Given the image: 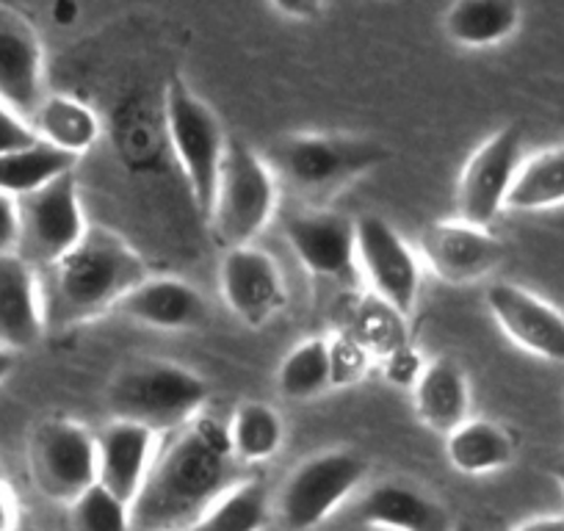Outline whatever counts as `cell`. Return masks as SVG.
Returning <instances> with one entry per match:
<instances>
[{
	"label": "cell",
	"instance_id": "cell-1",
	"mask_svg": "<svg viewBox=\"0 0 564 531\" xmlns=\"http://www.w3.org/2000/svg\"><path fill=\"white\" fill-rule=\"evenodd\" d=\"M238 459L227 426L194 419L175 432L150 468L148 481L130 507L133 531H186L210 503L236 485Z\"/></svg>",
	"mask_w": 564,
	"mask_h": 531
},
{
	"label": "cell",
	"instance_id": "cell-2",
	"mask_svg": "<svg viewBox=\"0 0 564 531\" xmlns=\"http://www.w3.org/2000/svg\"><path fill=\"white\" fill-rule=\"evenodd\" d=\"M150 278L148 263L108 227L89 225L86 236L51 266L45 324L53 329L95 322Z\"/></svg>",
	"mask_w": 564,
	"mask_h": 531
},
{
	"label": "cell",
	"instance_id": "cell-3",
	"mask_svg": "<svg viewBox=\"0 0 564 531\" xmlns=\"http://www.w3.org/2000/svg\"><path fill=\"white\" fill-rule=\"evenodd\" d=\"M205 402V379L166 360L133 362L122 368L106 390V408L113 421L148 426L155 435L192 424L199 419Z\"/></svg>",
	"mask_w": 564,
	"mask_h": 531
},
{
	"label": "cell",
	"instance_id": "cell-4",
	"mask_svg": "<svg viewBox=\"0 0 564 531\" xmlns=\"http://www.w3.org/2000/svg\"><path fill=\"white\" fill-rule=\"evenodd\" d=\"M164 119L166 137H170L177 164L186 175L188 194L199 214L208 219L230 139L225 137V128H221L219 117L210 111L208 102L194 95L192 86L177 75L166 80Z\"/></svg>",
	"mask_w": 564,
	"mask_h": 531
},
{
	"label": "cell",
	"instance_id": "cell-5",
	"mask_svg": "<svg viewBox=\"0 0 564 531\" xmlns=\"http://www.w3.org/2000/svg\"><path fill=\"white\" fill-rule=\"evenodd\" d=\"M271 161L296 192L324 197L384 164L388 150L346 133H294L271 148Z\"/></svg>",
	"mask_w": 564,
	"mask_h": 531
},
{
	"label": "cell",
	"instance_id": "cell-6",
	"mask_svg": "<svg viewBox=\"0 0 564 531\" xmlns=\"http://www.w3.org/2000/svg\"><path fill=\"white\" fill-rule=\"evenodd\" d=\"M276 210V181L271 166L249 144L230 139L221 161L210 227L225 249L252 247Z\"/></svg>",
	"mask_w": 564,
	"mask_h": 531
},
{
	"label": "cell",
	"instance_id": "cell-7",
	"mask_svg": "<svg viewBox=\"0 0 564 531\" xmlns=\"http://www.w3.org/2000/svg\"><path fill=\"white\" fill-rule=\"evenodd\" d=\"M368 465L349 448H333L305 459L282 485L276 509L291 531L322 525L366 479Z\"/></svg>",
	"mask_w": 564,
	"mask_h": 531
},
{
	"label": "cell",
	"instance_id": "cell-8",
	"mask_svg": "<svg viewBox=\"0 0 564 531\" xmlns=\"http://www.w3.org/2000/svg\"><path fill=\"white\" fill-rule=\"evenodd\" d=\"M36 490L58 503H73L97 485V435L73 419H47L29 446Z\"/></svg>",
	"mask_w": 564,
	"mask_h": 531
},
{
	"label": "cell",
	"instance_id": "cell-9",
	"mask_svg": "<svg viewBox=\"0 0 564 531\" xmlns=\"http://www.w3.org/2000/svg\"><path fill=\"white\" fill-rule=\"evenodd\" d=\"M20 243L18 254L31 266H47L64 258L86 236L84 208H80L75 172L56 177L47 186L18 199Z\"/></svg>",
	"mask_w": 564,
	"mask_h": 531
},
{
	"label": "cell",
	"instance_id": "cell-10",
	"mask_svg": "<svg viewBox=\"0 0 564 531\" xmlns=\"http://www.w3.org/2000/svg\"><path fill=\"white\" fill-rule=\"evenodd\" d=\"M523 166V128L503 124L487 142L474 150L459 177V219L476 227H490L507 208L509 192Z\"/></svg>",
	"mask_w": 564,
	"mask_h": 531
},
{
	"label": "cell",
	"instance_id": "cell-11",
	"mask_svg": "<svg viewBox=\"0 0 564 531\" xmlns=\"http://www.w3.org/2000/svg\"><path fill=\"white\" fill-rule=\"evenodd\" d=\"M355 252L382 305L399 316L412 313L421 291V260L399 230L377 214L357 216Z\"/></svg>",
	"mask_w": 564,
	"mask_h": 531
},
{
	"label": "cell",
	"instance_id": "cell-12",
	"mask_svg": "<svg viewBox=\"0 0 564 531\" xmlns=\"http://www.w3.org/2000/svg\"><path fill=\"white\" fill-rule=\"evenodd\" d=\"M421 254L443 283L470 285L496 272L503 260V243L485 227L446 219L423 230Z\"/></svg>",
	"mask_w": 564,
	"mask_h": 531
},
{
	"label": "cell",
	"instance_id": "cell-13",
	"mask_svg": "<svg viewBox=\"0 0 564 531\" xmlns=\"http://www.w3.org/2000/svg\"><path fill=\"white\" fill-rule=\"evenodd\" d=\"M219 285L232 316L252 329L265 327L285 307V280L274 258L258 247L225 249Z\"/></svg>",
	"mask_w": 564,
	"mask_h": 531
},
{
	"label": "cell",
	"instance_id": "cell-14",
	"mask_svg": "<svg viewBox=\"0 0 564 531\" xmlns=\"http://www.w3.org/2000/svg\"><path fill=\"white\" fill-rule=\"evenodd\" d=\"M487 307L512 344L529 355L564 362V313L551 302L514 283H496L487 289Z\"/></svg>",
	"mask_w": 564,
	"mask_h": 531
},
{
	"label": "cell",
	"instance_id": "cell-15",
	"mask_svg": "<svg viewBox=\"0 0 564 531\" xmlns=\"http://www.w3.org/2000/svg\"><path fill=\"white\" fill-rule=\"evenodd\" d=\"M45 58L34 25L20 12L0 7V102L23 119H34L45 100Z\"/></svg>",
	"mask_w": 564,
	"mask_h": 531
},
{
	"label": "cell",
	"instance_id": "cell-16",
	"mask_svg": "<svg viewBox=\"0 0 564 531\" xmlns=\"http://www.w3.org/2000/svg\"><path fill=\"white\" fill-rule=\"evenodd\" d=\"M285 238L316 278L344 280L355 272V219L335 210H300L285 219Z\"/></svg>",
	"mask_w": 564,
	"mask_h": 531
},
{
	"label": "cell",
	"instance_id": "cell-17",
	"mask_svg": "<svg viewBox=\"0 0 564 531\" xmlns=\"http://www.w3.org/2000/svg\"><path fill=\"white\" fill-rule=\"evenodd\" d=\"M153 430L130 421H111L97 435V481L133 507L155 463Z\"/></svg>",
	"mask_w": 564,
	"mask_h": 531
},
{
	"label": "cell",
	"instance_id": "cell-18",
	"mask_svg": "<svg viewBox=\"0 0 564 531\" xmlns=\"http://www.w3.org/2000/svg\"><path fill=\"white\" fill-rule=\"evenodd\" d=\"M45 305L34 266L18 252L0 254V346L20 351L45 333Z\"/></svg>",
	"mask_w": 564,
	"mask_h": 531
},
{
	"label": "cell",
	"instance_id": "cell-19",
	"mask_svg": "<svg viewBox=\"0 0 564 531\" xmlns=\"http://www.w3.org/2000/svg\"><path fill=\"white\" fill-rule=\"evenodd\" d=\"M119 311L135 324L161 333L197 329L208 316L203 294L177 278H148L119 302Z\"/></svg>",
	"mask_w": 564,
	"mask_h": 531
},
{
	"label": "cell",
	"instance_id": "cell-20",
	"mask_svg": "<svg viewBox=\"0 0 564 531\" xmlns=\"http://www.w3.org/2000/svg\"><path fill=\"white\" fill-rule=\"evenodd\" d=\"M357 518L366 529L388 531H454L448 509L423 490L401 481L371 487L357 503Z\"/></svg>",
	"mask_w": 564,
	"mask_h": 531
},
{
	"label": "cell",
	"instance_id": "cell-21",
	"mask_svg": "<svg viewBox=\"0 0 564 531\" xmlns=\"http://www.w3.org/2000/svg\"><path fill=\"white\" fill-rule=\"evenodd\" d=\"M412 408L423 426L437 435H452L470 419V388L463 366L452 357L426 362L412 384Z\"/></svg>",
	"mask_w": 564,
	"mask_h": 531
},
{
	"label": "cell",
	"instance_id": "cell-22",
	"mask_svg": "<svg viewBox=\"0 0 564 531\" xmlns=\"http://www.w3.org/2000/svg\"><path fill=\"white\" fill-rule=\"evenodd\" d=\"M446 457L457 474H496L514 459V441L496 421L468 419L446 437Z\"/></svg>",
	"mask_w": 564,
	"mask_h": 531
},
{
	"label": "cell",
	"instance_id": "cell-23",
	"mask_svg": "<svg viewBox=\"0 0 564 531\" xmlns=\"http://www.w3.org/2000/svg\"><path fill=\"white\" fill-rule=\"evenodd\" d=\"M31 128L40 142L73 155L75 161L89 153L100 137L97 113L69 95H47L36 108Z\"/></svg>",
	"mask_w": 564,
	"mask_h": 531
},
{
	"label": "cell",
	"instance_id": "cell-24",
	"mask_svg": "<svg viewBox=\"0 0 564 531\" xmlns=\"http://www.w3.org/2000/svg\"><path fill=\"white\" fill-rule=\"evenodd\" d=\"M520 25V7L509 0H459L446 12L443 29L459 47L481 51L507 42Z\"/></svg>",
	"mask_w": 564,
	"mask_h": 531
},
{
	"label": "cell",
	"instance_id": "cell-25",
	"mask_svg": "<svg viewBox=\"0 0 564 531\" xmlns=\"http://www.w3.org/2000/svg\"><path fill=\"white\" fill-rule=\"evenodd\" d=\"M67 172H75L73 155L45 142H36L25 150L0 155V194L20 199Z\"/></svg>",
	"mask_w": 564,
	"mask_h": 531
},
{
	"label": "cell",
	"instance_id": "cell-26",
	"mask_svg": "<svg viewBox=\"0 0 564 531\" xmlns=\"http://www.w3.org/2000/svg\"><path fill=\"white\" fill-rule=\"evenodd\" d=\"M333 388V349L327 338H307L289 351L276 371V390L291 402H311Z\"/></svg>",
	"mask_w": 564,
	"mask_h": 531
},
{
	"label": "cell",
	"instance_id": "cell-27",
	"mask_svg": "<svg viewBox=\"0 0 564 531\" xmlns=\"http://www.w3.org/2000/svg\"><path fill=\"white\" fill-rule=\"evenodd\" d=\"M227 437L238 463L258 465L280 452L285 441V424L269 404L243 402L227 424Z\"/></svg>",
	"mask_w": 564,
	"mask_h": 531
},
{
	"label": "cell",
	"instance_id": "cell-28",
	"mask_svg": "<svg viewBox=\"0 0 564 531\" xmlns=\"http://www.w3.org/2000/svg\"><path fill=\"white\" fill-rule=\"evenodd\" d=\"M269 490L258 479L236 481L186 531H260L269 520Z\"/></svg>",
	"mask_w": 564,
	"mask_h": 531
},
{
	"label": "cell",
	"instance_id": "cell-29",
	"mask_svg": "<svg viewBox=\"0 0 564 531\" xmlns=\"http://www.w3.org/2000/svg\"><path fill=\"white\" fill-rule=\"evenodd\" d=\"M556 205H564V144L523 161L507 199L512 210H545Z\"/></svg>",
	"mask_w": 564,
	"mask_h": 531
},
{
	"label": "cell",
	"instance_id": "cell-30",
	"mask_svg": "<svg viewBox=\"0 0 564 531\" xmlns=\"http://www.w3.org/2000/svg\"><path fill=\"white\" fill-rule=\"evenodd\" d=\"M69 518L75 531H133L130 503L113 496L97 481L78 501L69 503Z\"/></svg>",
	"mask_w": 564,
	"mask_h": 531
},
{
	"label": "cell",
	"instance_id": "cell-31",
	"mask_svg": "<svg viewBox=\"0 0 564 531\" xmlns=\"http://www.w3.org/2000/svg\"><path fill=\"white\" fill-rule=\"evenodd\" d=\"M329 349H333V384L357 382L366 371V346L355 338H340L329 340Z\"/></svg>",
	"mask_w": 564,
	"mask_h": 531
},
{
	"label": "cell",
	"instance_id": "cell-32",
	"mask_svg": "<svg viewBox=\"0 0 564 531\" xmlns=\"http://www.w3.org/2000/svg\"><path fill=\"white\" fill-rule=\"evenodd\" d=\"M36 142H40V139H36L29 119L14 113L7 102H0V155L14 153V150H25Z\"/></svg>",
	"mask_w": 564,
	"mask_h": 531
},
{
	"label": "cell",
	"instance_id": "cell-33",
	"mask_svg": "<svg viewBox=\"0 0 564 531\" xmlns=\"http://www.w3.org/2000/svg\"><path fill=\"white\" fill-rule=\"evenodd\" d=\"M18 243H20L18 199L0 194V254L18 252Z\"/></svg>",
	"mask_w": 564,
	"mask_h": 531
},
{
	"label": "cell",
	"instance_id": "cell-34",
	"mask_svg": "<svg viewBox=\"0 0 564 531\" xmlns=\"http://www.w3.org/2000/svg\"><path fill=\"white\" fill-rule=\"evenodd\" d=\"M423 366L412 351L406 349H393L390 351V362H388V377L399 384H415L417 377H421Z\"/></svg>",
	"mask_w": 564,
	"mask_h": 531
},
{
	"label": "cell",
	"instance_id": "cell-35",
	"mask_svg": "<svg viewBox=\"0 0 564 531\" xmlns=\"http://www.w3.org/2000/svg\"><path fill=\"white\" fill-rule=\"evenodd\" d=\"M20 525V503L12 487L0 479V531H18Z\"/></svg>",
	"mask_w": 564,
	"mask_h": 531
},
{
	"label": "cell",
	"instance_id": "cell-36",
	"mask_svg": "<svg viewBox=\"0 0 564 531\" xmlns=\"http://www.w3.org/2000/svg\"><path fill=\"white\" fill-rule=\"evenodd\" d=\"M512 531H564V512L562 514H542V518L523 520Z\"/></svg>",
	"mask_w": 564,
	"mask_h": 531
},
{
	"label": "cell",
	"instance_id": "cell-37",
	"mask_svg": "<svg viewBox=\"0 0 564 531\" xmlns=\"http://www.w3.org/2000/svg\"><path fill=\"white\" fill-rule=\"evenodd\" d=\"M276 9H280L285 18H296V20H311L313 14L322 12V7H313V3H305V7H302V3H280Z\"/></svg>",
	"mask_w": 564,
	"mask_h": 531
},
{
	"label": "cell",
	"instance_id": "cell-38",
	"mask_svg": "<svg viewBox=\"0 0 564 531\" xmlns=\"http://www.w3.org/2000/svg\"><path fill=\"white\" fill-rule=\"evenodd\" d=\"M14 366H18V351L0 346V384L7 382L9 373L14 371Z\"/></svg>",
	"mask_w": 564,
	"mask_h": 531
},
{
	"label": "cell",
	"instance_id": "cell-39",
	"mask_svg": "<svg viewBox=\"0 0 564 531\" xmlns=\"http://www.w3.org/2000/svg\"><path fill=\"white\" fill-rule=\"evenodd\" d=\"M75 12H78V9H75V7H67V3H58V7H53V14H56L58 23H64V25H67L69 20L75 18Z\"/></svg>",
	"mask_w": 564,
	"mask_h": 531
},
{
	"label": "cell",
	"instance_id": "cell-40",
	"mask_svg": "<svg viewBox=\"0 0 564 531\" xmlns=\"http://www.w3.org/2000/svg\"><path fill=\"white\" fill-rule=\"evenodd\" d=\"M553 476H556V481H558V485H562V492H564V463L558 465L556 470H553Z\"/></svg>",
	"mask_w": 564,
	"mask_h": 531
},
{
	"label": "cell",
	"instance_id": "cell-41",
	"mask_svg": "<svg viewBox=\"0 0 564 531\" xmlns=\"http://www.w3.org/2000/svg\"><path fill=\"white\" fill-rule=\"evenodd\" d=\"M454 531H476L470 523H454Z\"/></svg>",
	"mask_w": 564,
	"mask_h": 531
},
{
	"label": "cell",
	"instance_id": "cell-42",
	"mask_svg": "<svg viewBox=\"0 0 564 531\" xmlns=\"http://www.w3.org/2000/svg\"><path fill=\"white\" fill-rule=\"evenodd\" d=\"M368 531H388V529H368Z\"/></svg>",
	"mask_w": 564,
	"mask_h": 531
}]
</instances>
